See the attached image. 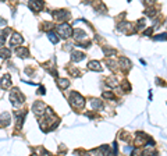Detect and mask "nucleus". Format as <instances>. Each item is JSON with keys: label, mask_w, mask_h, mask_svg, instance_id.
<instances>
[{"label": "nucleus", "mask_w": 167, "mask_h": 156, "mask_svg": "<svg viewBox=\"0 0 167 156\" xmlns=\"http://www.w3.org/2000/svg\"><path fill=\"white\" fill-rule=\"evenodd\" d=\"M10 100L14 106H17V104L22 103V102L25 100V98H24V95L20 92V89H13L11 94H10Z\"/></svg>", "instance_id": "1"}, {"label": "nucleus", "mask_w": 167, "mask_h": 156, "mask_svg": "<svg viewBox=\"0 0 167 156\" xmlns=\"http://www.w3.org/2000/svg\"><path fill=\"white\" fill-rule=\"evenodd\" d=\"M57 31H59V33H60V36H63V38H68V36H71V33H73V28H71L70 24L63 22V24H60V25L57 27Z\"/></svg>", "instance_id": "2"}, {"label": "nucleus", "mask_w": 167, "mask_h": 156, "mask_svg": "<svg viewBox=\"0 0 167 156\" xmlns=\"http://www.w3.org/2000/svg\"><path fill=\"white\" fill-rule=\"evenodd\" d=\"M70 100H71V103H73L74 106H77V107H82L84 104H85V99H84L78 92H73V94L70 95Z\"/></svg>", "instance_id": "3"}, {"label": "nucleus", "mask_w": 167, "mask_h": 156, "mask_svg": "<svg viewBox=\"0 0 167 156\" xmlns=\"http://www.w3.org/2000/svg\"><path fill=\"white\" fill-rule=\"evenodd\" d=\"M45 110H46V106L43 102H35L33 106H32V112L35 113V114H43L45 113Z\"/></svg>", "instance_id": "4"}, {"label": "nucleus", "mask_w": 167, "mask_h": 156, "mask_svg": "<svg viewBox=\"0 0 167 156\" xmlns=\"http://www.w3.org/2000/svg\"><path fill=\"white\" fill-rule=\"evenodd\" d=\"M22 42H24V39H22V36H21L20 33H13V36H11V39H10V45H11V46L21 45Z\"/></svg>", "instance_id": "5"}, {"label": "nucleus", "mask_w": 167, "mask_h": 156, "mask_svg": "<svg viewBox=\"0 0 167 156\" xmlns=\"http://www.w3.org/2000/svg\"><path fill=\"white\" fill-rule=\"evenodd\" d=\"M28 7L31 9V10H33V11H39V10H42V7H43V1H29L28 3Z\"/></svg>", "instance_id": "6"}, {"label": "nucleus", "mask_w": 167, "mask_h": 156, "mask_svg": "<svg viewBox=\"0 0 167 156\" xmlns=\"http://www.w3.org/2000/svg\"><path fill=\"white\" fill-rule=\"evenodd\" d=\"M88 68H89V70H94V71H102L100 63L96 62V60H92V62L88 63Z\"/></svg>", "instance_id": "7"}, {"label": "nucleus", "mask_w": 167, "mask_h": 156, "mask_svg": "<svg viewBox=\"0 0 167 156\" xmlns=\"http://www.w3.org/2000/svg\"><path fill=\"white\" fill-rule=\"evenodd\" d=\"M0 124L3 125V127H4V125L7 127V125L10 124V113H9V112H4V113H1V119H0Z\"/></svg>", "instance_id": "8"}, {"label": "nucleus", "mask_w": 167, "mask_h": 156, "mask_svg": "<svg viewBox=\"0 0 167 156\" xmlns=\"http://www.w3.org/2000/svg\"><path fill=\"white\" fill-rule=\"evenodd\" d=\"M15 54H17L18 57H21V59H25V57H28L29 52H28L27 48H17V49H15Z\"/></svg>", "instance_id": "9"}, {"label": "nucleus", "mask_w": 167, "mask_h": 156, "mask_svg": "<svg viewBox=\"0 0 167 156\" xmlns=\"http://www.w3.org/2000/svg\"><path fill=\"white\" fill-rule=\"evenodd\" d=\"M10 85H11L10 74H6V75H3V78H1V88H3V89H6V88H9Z\"/></svg>", "instance_id": "10"}, {"label": "nucleus", "mask_w": 167, "mask_h": 156, "mask_svg": "<svg viewBox=\"0 0 167 156\" xmlns=\"http://www.w3.org/2000/svg\"><path fill=\"white\" fill-rule=\"evenodd\" d=\"M54 17H56L57 20H67V18L70 17V14H68V11L63 10V11H57V13H54Z\"/></svg>", "instance_id": "11"}, {"label": "nucleus", "mask_w": 167, "mask_h": 156, "mask_svg": "<svg viewBox=\"0 0 167 156\" xmlns=\"http://www.w3.org/2000/svg\"><path fill=\"white\" fill-rule=\"evenodd\" d=\"M74 36H75L77 41H82V39L86 38V33L82 29H74Z\"/></svg>", "instance_id": "12"}, {"label": "nucleus", "mask_w": 167, "mask_h": 156, "mask_svg": "<svg viewBox=\"0 0 167 156\" xmlns=\"http://www.w3.org/2000/svg\"><path fill=\"white\" fill-rule=\"evenodd\" d=\"M84 57H85V54L82 52H77V50L71 52V59H73L74 62H79V60H82Z\"/></svg>", "instance_id": "13"}, {"label": "nucleus", "mask_w": 167, "mask_h": 156, "mask_svg": "<svg viewBox=\"0 0 167 156\" xmlns=\"http://www.w3.org/2000/svg\"><path fill=\"white\" fill-rule=\"evenodd\" d=\"M120 66H121V68L128 70V68L131 67V62H130L127 57H120Z\"/></svg>", "instance_id": "14"}, {"label": "nucleus", "mask_w": 167, "mask_h": 156, "mask_svg": "<svg viewBox=\"0 0 167 156\" xmlns=\"http://www.w3.org/2000/svg\"><path fill=\"white\" fill-rule=\"evenodd\" d=\"M144 155L145 156H156L157 152L155 151V148H153V146H152V148H150V146H146V149L144 151Z\"/></svg>", "instance_id": "15"}, {"label": "nucleus", "mask_w": 167, "mask_h": 156, "mask_svg": "<svg viewBox=\"0 0 167 156\" xmlns=\"http://www.w3.org/2000/svg\"><path fill=\"white\" fill-rule=\"evenodd\" d=\"M10 56H11L10 49H0V57H3V59H9Z\"/></svg>", "instance_id": "16"}, {"label": "nucleus", "mask_w": 167, "mask_h": 156, "mask_svg": "<svg viewBox=\"0 0 167 156\" xmlns=\"http://www.w3.org/2000/svg\"><path fill=\"white\" fill-rule=\"evenodd\" d=\"M92 107L94 109H102L103 107V102H100L99 99H94L92 100Z\"/></svg>", "instance_id": "17"}, {"label": "nucleus", "mask_w": 167, "mask_h": 156, "mask_svg": "<svg viewBox=\"0 0 167 156\" xmlns=\"http://www.w3.org/2000/svg\"><path fill=\"white\" fill-rule=\"evenodd\" d=\"M68 85H70V81H68V80H64V78H63V80H59V86H60V88L65 89Z\"/></svg>", "instance_id": "18"}, {"label": "nucleus", "mask_w": 167, "mask_h": 156, "mask_svg": "<svg viewBox=\"0 0 167 156\" xmlns=\"http://www.w3.org/2000/svg\"><path fill=\"white\" fill-rule=\"evenodd\" d=\"M47 35H49V39L52 41V43H57V42H59V36H56V33H54V32L50 31Z\"/></svg>", "instance_id": "19"}, {"label": "nucleus", "mask_w": 167, "mask_h": 156, "mask_svg": "<svg viewBox=\"0 0 167 156\" xmlns=\"http://www.w3.org/2000/svg\"><path fill=\"white\" fill-rule=\"evenodd\" d=\"M117 78H114V77H110L109 80H107V85H110V86H116L117 85Z\"/></svg>", "instance_id": "20"}, {"label": "nucleus", "mask_w": 167, "mask_h": 156, "mask_svg": "<svg viewBox=\"0 0 167 156\" xmlns=\"http://www.w3.org/2000/svg\"><path fill=\"white\" fill-rule=\"evenodd\" d=\"M103 98H106V99H112V100H114V95L112 94V92H103Z\"/></svg>", "instance_id": "21"}, {"label": "nucleus", "mask_w": 167, "mask_h": 156, "mask_svg": "<svg viewBox=\"0 0 167 156\" xmlns=\"http://www.w3.org/2000/svg\"><path fill=\"white\" fill-rule=\"evenodd\" d=\"M103 52L106 53V54H109V56H114L116 53H117L116 50H113V49H107V48H104V49H103Z\"/></svg>", "instance_id": "22"}, {"label": "nucleus", "mask_w": 167, "mask_h": 156, "mask_svg": "<svg viewBox=\"0 0 167 156\" xmlns=\"http://www.w3.org/2000/svg\"><path fill=\"white\" fill-rule=\"evenodd\" d=\"M123 89H124V92H128V91L131 89V86H130V84L127 82V81H124V84H123Z\"/></svg>", "instance_id": "23"}, {"label": "nucleus", "mask_w": 167, "mask_h": 156, "mask_svg": "<svg viewBox=\"0 0 167 156\" xmlns=\"http://www.w3.org/2000/svg\"><path fill=\"white\" fill-rule=\"evenodd\" d=\"M39 152H41V156H52L49 152H47V151H45L43 148H41V149H39Z\"/></svg>", "instance_id": "24"}, {"label": "nucleus", "mask_w": 167, "mask_h": 156, "mask_svg": "<svg viewBox=\"0 0 167 156\" xmlns=\"http://www.w3.org/2000/svg\"><path fill=\"white\" fill-rule=\"evenodd\" d=\"M155 41H166V33H162V36H155Z\"/></svg>", "instance_id": "25"}, {"label": "nucleus", "mask_w": 167, "mask_h": 156, "mask_svg": "<svg viewBox=\"0 0 167 156\" xmlns=\"http://www.w3.org/2000/svg\"><path fill=\"white\" fill-rule=\"evenodd\" d=\"M1 46H4V36L3 35H0V48Z\"/></svg>", "instance_id": "26"}, {"label": "nucleus", "mask_w": 167, "mask_h": 156, "mask_svg": "<svg viewBox=\"0 0 167 156\" xmlns=\"http://www.w3.org/2000/svg\"><path fill=\"white\" fill-rule=\"evenodd\" d=\"M152 31H153L152 28H148V29H146V31L144 32V35H149V33H152Z\"/></svg>", "instance_id": "27"}, {"label": "nucleus", "mask_w": 167, "mask_h": 156, "mask_svg": "<svg viewBox=\"0 0 167 156\" xmlns=\"http://www.w3.org/2000/svg\"><path fill=\"white\" fill-rule=\"evenodd\" d=\"M4 24H7V22H6V20H3V18L0 17V25H4Z\"/></svg>", "instance_id": "28"}]
</instances>
